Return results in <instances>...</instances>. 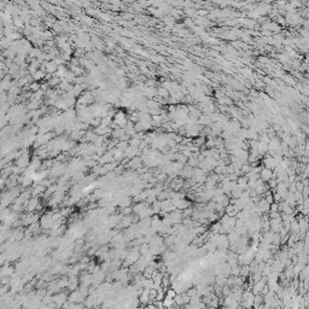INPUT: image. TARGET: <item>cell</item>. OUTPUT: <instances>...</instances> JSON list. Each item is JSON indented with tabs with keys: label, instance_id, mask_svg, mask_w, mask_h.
I'll use <instances>...</instances> for the list:
<instances>
[{
	"label": "cell",
	"instance_id": "1",
	"mask_svg": "<svg viewBox=\"0 0 309 309\" xmlns=\"http://www.w3.org/2000/svg\"><path fill=\"white\" fill-rule=\"evenodd\" d=\"M259 178L263 181V183H267V181H268L270 178H273V170L267 169V168H263V169L260 170V175H259Z\"/></svg>",
	"mask_w": 309,
	"mask_h": 309
},
{
	"label": "cell",
	"instance_id": "2",
	"mask_svg": "<svg viewBox=\"0 0 309 309\" xmlns=\"http://www.w3.org/2000/svg\"><path fill=\"white\" fill-rule=\"evenodd\" d=\"M34 76H35V80H40V79H42V77L45 76V74H44L42 71H36Z\"/></svg>",
	"mask_w": 309,
	"mask_h": 309
}]
</instances>
